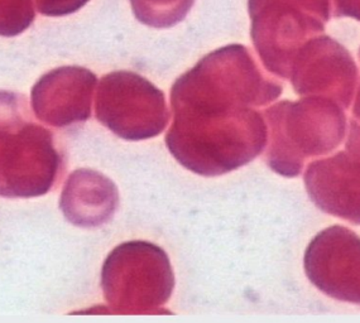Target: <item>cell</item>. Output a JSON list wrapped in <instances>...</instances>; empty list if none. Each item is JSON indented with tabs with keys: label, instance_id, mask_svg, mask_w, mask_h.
<instances>
[{
	"label": "cell",
	"instance_id": "obj_1",
	"mask_svg": "<svg viewBox=\"0 0 360 323\" xmlns=\"http://www.w3.org/2000/svg\"><path fill=\"white\" fill-rule=\"evenodd\" d=\"M283 87L262 72L250 51L229 44L174 81V121L166 145L182 167L217 177L243 167L267 145L266 119L257 107L278 99Z\"/></svg>",
	"mask_w": 360,
	"mask_h": 323
},
{
	"label": "cell",
	"instance_id": "obj_2",
	"mask_svg": "<svg viewBox=\"0 0 360 323\" xmlns=\"http://www.w3.org/2000/svg\"><path fill=\"white\" fill-rule=\"evenodd\" d=\"M61 164L52 133L33 121L25 96L0 91V196H44Z\"/></svg>",
	"mask_w": 360,
	"mask_h": 323
},
{
	"label": "cell",
	"instance_id": "obj_3",
	"mask_svg": "<svg viewBox=\"0 0 360 323\" xmlns=\"http://www.w3.org/2000/svg\"><path fill=\"white\" fill-rule=\"evenodd\" d=\"M268 166L283 177H297L304 162L335 150L347 136L342 106L323 96L283 100L266 110Z\"/></svg>",
	"mask_w": 360,
	"mask_h": 323
},
{
	"label": "cell",
	"instance_id": "obj_4",
	"mask_svg": "<svg viewBox=\"0 0 360 323\" xmlns=\"http://www.w3.org/2000/svg\"><path fill=\"white\" fill-rule=\"evenodd\" d=\"M101 288L110 311L122 315L163 312L174 288V269L166 251L148 242L120 244L108 255Z\"/></svg>",
	"mask_w": 360,
	"mask_h": 323
},
{
	"label": "cell",
	"instance_id": "obj_5",
	"mask_svg": "<svg viewBox=\"0 0 360 323\" xmlns=\"http://www.w3.org/2000/svg\"><path fill=\"white\" fill-rule=\"evenodd\" d=\"M252 41L264 67L290 79L293 58L333 17L328 0H248Z\"/></svg>",
	"mask_w": 360,
	"mask_h": 323
},
{
	"label": "cell",
	"instance_id": "obj_6",
	"mask_svg": "<svg viewBox=\"0 0 360 323\" xmlns=\"http://www.w3.org/2000/svg\"><path fill=\"white\" fill-rule=\"evenodd\" d=\"M95 114L109 131L131 142L158 137L169 121L165 93L131 71H115L100 80Z\"/></svg>",
	"mask_w": 360,
	"mask_h": 323
},
{
	"label": "cell",
	"instance_id": "obj_7",
	"mask_svg": "<svg viewBox=\"0 0 360 323\" xmlns=\"http://www.w3.org/2000/svg\"><path fill=\"white\" fill-rule=\"evenodd\" d=\"M290 79L298 95L323 96L348 109L358 87V67L342 44L320 36L309 39L296 53Z\"/></svg>",
	"mask_w": 360,
	"mask_h": 323
},
{
	"label": "cell",
	"instance_id": "obj_8",
	"mask_svg": "<svg viewBox=\"0 0 360 323\" xmlns=\"http://www.w3.org/2000/svg\"><path fill=\"white\" fill-rule=\"evenodd\" d=\"M304 272L331 298L360 303V240L354 231L335 225L317 234L304 253Z\"/></svg>",
	"mask_w": 360,
	"mask_h": 323
},
{
	"label": "cell",
	"instance_id": "obj_9",
	"mask_svg": "<svg viewBox=\"0 0 360 323\" xmlns=\"http://www.w3.org/2000/svg\"><path fill=\"white\" fill-rule=\"evenodd\" d=\"M304 186L320 210L359 225V145L355 124L348 150L311 162L304 172Z\"/></svg>",
	"mask_w": 360,
	"mask_h": 323
},
{
	"label": "cell",
	"instance_id": "obj_10",
	"mask_svg": "<svg viewBox=\"0 0 360 323\" xmlns=\"http://www.w3.org/2000/svg\"><path fill=\"white\" fill-rule=\"evenodd\" d=\"M96 84L95 74L84 67L52 70L32 88V109L41 121L57 128L86 121Z\"/></svg>",
	"mask_w": 360,
	"mask_h": 323
},
{
	"label": "cell",
	"instance_id": "obj_11",
	"mask_svg": "<svg viewBox=\"0 0 360 323\" xmlns=\"http://www.w3.org/2000/svg\"><path fill=\"white\" fill-rule=\"evenodd\" d=\"M119 205L115 183L93 169H77L63 187L60 209L71 224L96 228L112 218Z\"/></svg>",
	"mask_w": 360,
	"mask_h": 323
},
{
	"label": "cell",
	"instance_id": "obj_12",
	"mask_svg": "<svg viewBox=\"0 0 360 323\" xmlns=\"http://www.w3.org/2000/svg\"><path fill=\"white\" fill-rule=\"evenodd\" d=\"M195 0H131L136 18L152 28L179 25L191 11Z\"/></svg>",
	"mask_w": 360,
	"mask_h": 323
},
{
	"label": "cell",
	"instance_id": "obj_13",
	"mask_svg": "<svg viewBox=\"0 0 360 323\" xmlns=\"http://www.w3.org/2000/svg\"><path fill=\"white\" fill-rule=\"evenodd\" d=\"M36 18L33 0H0V36L15 37Z\"/></svg>",
	"mask_w": 360,
	"mask_h": 323
},
{
	"label": "cell",
	"instance_id": "obj_14",
	"mask_svg": "<svg viewBox=\"0 0 360 323\" xmlns=\"http://www.w3.org/2000/svg\"><path fill=\"white\" fill-rule=\"evenodd\" d=\"M38 12L47 17H63L80 11L90 0H33Z\"/></svg>",
	"mask_w": 360,
	"mask_h": 323
}]
</instances>
